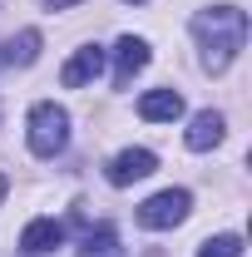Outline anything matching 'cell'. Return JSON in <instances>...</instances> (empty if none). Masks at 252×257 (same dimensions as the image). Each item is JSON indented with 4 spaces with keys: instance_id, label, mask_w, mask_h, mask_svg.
Masks as SVG:
<instances>
[{
    "instance_id": "cell-10",
    "label": "cell",
    "mask_w": 252,
    "mask_h": 257,
    "mask_svg": "<svg viewBox=\"0 0 252 257\" xmlns=\"http://www.w3.org/2000/svg\"><path fill=\"white\" fill-rule=\"evenodd\" d=\"M40 45H45L40 30H20V35L5 40V55H0V60H5V64H35V60H40Z\"/></svg>"
},
{
    "instance_id": "cell-1",
    "label": "cell",
    "mask_w": 252,
    "mask_h": 257,
    "mask_svg": "<svg viewBox=\"0 0 252 257\" xmlns=\"http://www.w3.org/2000/svg\"><path fill=\"white\" fill-rule=\"evenodd\" d=\"M193 35L203 45V69L222 74L227 64L237 60V50L247 45V15L237 5H213V10H198L193 15Z\"/></svg>"
},
{
    "instance_id": "cell-2",
    "label": "cell",
    "mask_w": 252,
    "mask_h": 257,
    "mask_svg": "<svg viewBox=\"0 0 252 257\" xmlns=\"http://www.w3.org/2000/svg\"><path fill=\"white\" fill-rule=\"evenodd\" d=\"M25 128H30V154L35 159H55V154H64V144H69V114H64V104H55V99L35 104Z\"/></svg>"
},
{
    "instance_id": "cell-7",
    "label": "cell",
    "mask_w": 252,
    "mask_h": 257,
    "mask_svg": "<svg viewBox=\"0 0 252 257\" xmlns=\"http://www.w3.org/2000/svg\"><path fill=\"white\" fill-rule=\"evenodd\" d=\"M60 242H64V223H55V218H35V223H25V232H20V252H30V257L55 252Z\"/></svg>"
},
{
    "instance_id": "cell-12",
    "label": "cell",
    "mask_w": 252,
    "mask_h": 257,
    "mask_svg": "<svg viewBox=\"0 0 252 257\" xmlns=\"http://www.w3.org/2000/svg\"><path fill=\"white\" fill-rule=\"evenodd\" d=\"M198 257H242V237L237 232H218V237H208L198 247Z\"/></svg>"
},
{
    "instance_id": "cell-3",
    "label": "cell",
    "mask_w": 252,
    "mask_h": 257,
    "mask_svg": "<svg viewBox=\"0 0 252 257\" xmlns=\"http://www.w3.org/2000/svg\"><path fill=\"white\" fill-rule=\"evenodd\" d=\"M188 213H193V193H188V188H163V193H154V198H144V203H139V223L154 227V232L178 227Z\"/></svg>"
},
{
    "instance_id": "cell-9",
    "label": "cell",
    "mask_w": 252,
    "mask_h": 257,
    "mask_svg": "<svg viewBox=\"0 0 252 257\" xmlns=\"http://www.w3.org/2000/svg\"><path fill=\"white\" fill-rule=\"evenodd\" d=\"M222 134H227V119H222L218 109H203V114H193V124H188V149L193 154H203V149H218L222 144Z\"/></svg>"
},
{
    "instance_id": "cell-15",
    "label": "cell",
    "mask_w": 252,
    "mask_h": 257,
    "mask_svg": "<svg viewBox=\"0 0 252 257\" xmlns=\"http://www.w3.org/2000/svg\"><path fill=\"white\" fill-rule=\"evenodd\" d=\"M124 5H144V0H124Z\"/></svg>"
},
{
    "instance_id": "cell-4",
    "label": "cell",
    "mask_w": 252,
    "mask_h": 257,
    "mask_svg": "<svg viewBox=\"0 0 252 257\" xmlns=\"http://www.w3.org/2000/svg\"><path fill=\"white\" fill-rule=\"evenodd\" d=\"M144 69H149V40L124 35L114 45V84L124 89V84H134V74H144Z\"/></svg>"
},
{
    "instance_id": "cell-5",
    "label": "cell",
    "mask_w": 252,
    "mask_h": 257,
    "mask_svg": "<svg viewBox=\"0 0 252 257\" xmlns=\"http://www.w3.org/2000/svg\"><path fill=\"white\" fill-rule=\"evenodd\" d=\"M154 168H158L154 149H124L119 159L109 163V183H114V188H129V183H139V178H149Z\"/></svg>"
},
{
    "instance_id": "cell-8",
    "label": "cell",
    "mask_w": 252,
    "mask_h": 257,
    "mask_svg": "<svg viewBox=\"0 0 252 257\" xmlns=\"http://www.w3.org/2000/svg\"><path fill=\"white\" fill-rule=\"evenodd\" d=\"M139 119H149V124H173V119H183V94H178V89H149V94L139 99Z\"/></svg>"
},
{
    "instance_id": "cell-6",
    "label": "cell",
    "mask_w": 252,
    "mask_h": 257,
    "mask_svg": "<svg viewBox=\"0 0 252 257\" xmlns=\"http://www.w3.org/2000/svg\"><path fill=\"white\" fill-rule=\"evenodd\" d=\"M99 74H104V50L99 45H84V50H74V60L64 64V89H84V84H94Z\"/></svg>"
},
{
    "instance_id": "cell-11",
    "label": "cell",
    "mask_w": 252,
    "mask_h": 257,
    "mask_svg": "<svg viewBox=\"0 0 252 257\" xmlns=\"http://www.w3.org/2000/svg\"><path fill=\"white\" fill-rule=\"evenodd\" d=\"M79 257H124V247H119V232L104 223L94 227V232H84V247H79Z\"/></svg>"
},
{
    "instance_id": "cell-13",
    "label": "cell",
    "mask_w": 252,
    "mask_h": 257,
    "mask_svg": "<svg viewBox=\"0 0 252 257\" xmlns=\"http://www.w3.org/2000/svg\"><path fill=\"white\" fill-rule=\"evenodd\" d=\"M45 5H50V10H74L79 0H45Z\"/></svg>"
},
{
    "instance_id": "cell-14",
    "label": "cell",
    "mask_w": 252,
    "mask_h": 257,
    "mask_svg": "<svg viewBox=\"0 0 252 257\" xmlns=\"http://www.w3.org/2000/svg\"><path fill=\"white\" fill-rule=\"evenodd\" d=\"M5 193H10V178H5V173H0V203H5Z\"/></svg>"
}]
</instances>
